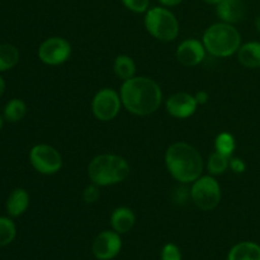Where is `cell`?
<instances>
[{
    "mask_svg": "<svg viewBox=\"0 0 260 260\" xmlns=\"http://www.w3.org/2000/svg\"><path fill=\"white\" fill-rule=\"evenodd\" d=\"M229 169L233 170L236 174H243L246 170V164L244 160H241L240 157H230V164H229Z\"/></svg>",
    "mask_w": 260,
    "mask_h": 260,
    "instance_id": "obj_27",
    "label": "cell"
},
{
    "mask_svg": "<svg viewBox=\"0 0 260 260\" xmlns=\"http://www.w3.org/2000/svg\"><path fill=\"white\" fill-rule=\"evenodd\" d=\"M121 107V95L111 88L101 89L91 101V112L94 117L102 122H109L116 118Z\"/></svg>",
    "mask_w": 260,
    "mask_h": 260,
    "instance_id": "obj_8",
    "label": "cell"
},
{
    "mask_svg": "<svg viewBox=\"0 0 260 260\" xmlns=\"http://www.w3.org/2000/svg\"><path fill=\"white\" fill-rule=\"evenodd\" d=\"M230 157L215 151L207 160V170L211 175H221L229 169Z\"/></svg>",
    "mask_w": 260,
    "mask_h": 260,
    "instance_id": "obj_22",
    "label": "cell"
},
{
    "mask_svg": "<svg viewBox=\"0 0 260 260\" xmlns=\"http://www.w3.org/2000/svg\"><path fill=\"white\" fill-rule=\"evenodd\" d=\"M122 4L134 13H146L150 9V0H121Z\"/></svg>",
    "mask_w": 260,
    "mask_h": 260,
    "instance_id": "obj_26",
    "label": "cell"
},
{
    "mask_svg": "<svg viewBox=\"0 0 260 260\" xmlns=\"http://www.w3.org/2000/svg\"><path fill=\"white\" fill-rule=\"evenodd\" d=\"M228 260H260V245L254 241H241L234 245Z\"/></svg>",
    "mask_w": 260,
    "mask_h": 260,
    "instance_id": "obj_17",
    "label": "cell"
},
{
    "mask_svg": "<svg viewBox=\"0 0 260 260\" xmlns=\"http://www.w3.org/2000/svg\"><path fill=\"white\" fill-rule=\"evenodd\" d=\"M190 197L193 203L202 211H212L220 205L222 190L213 175H202L192 183Z\"/></svg>",
    "mask_w": 260,
    "mask_h": 260,
    "instance_id": "obj_6",
    "label": "cell"
},
{
    "mask_svg": "<svg viewBox=\"0 0 260 260\" xmlns=\"http://www.w3.org/2000/svg\"><path fill=\"white\" fill-rule=\"evenodd\" d=\"M71 45L62 37H50L41 43L38 57L48 66H58L70 58Z\"/></svg>",
    "mask_w": 260,
    "mask_h": 260,
    "instance_id": "obj_9",
    "label": "cell"
},
{
    "mask_svg": "<svg viewBox=\"0 0 260 260\" xmlns=\"http://www.w3.org/2000/svg\"><path fill=\"white\" fill-rule=\"evenodd\" d=\"M206 47L202 41L196 38H188L179 43L177 48V58L183 66L193 68L205 60Z\"/></svg>",
    "mask_w": 260,
    "mask_h": 260,
    "instance_id": "obj_12",
    "label": "cell"
},
{
    "mask_svg": "<svg viewBox=\"0 0 260 260\" xmlns=\"http://www.w3.org/2000/svg\"><path fill=\"white\" fill-rule=\"evenodd\" d=\"M236 149V141L230 132H221L215 140V150L225 156L231 157Z\"/></svg>",
    "mask_w": 260,
    "mask_h": 260,
    "instance_id": "obj_21",
    "label": "cell"
},
{
    "mask_svg": "<svg viewBox=\"0 0 260 260\" xmlns=\"http://www.w3.org/2000/svg\"><path fill=\"white\" fill-rule=\"evenodd\" d=\"M19 51L10 43L0 45V73H5L17 66L19 62Z\"/></svg>",
    "mask_w": 260,
    "mask_h": 260,
    "instance_id": "obj_19",
    "label": "cell"
},
{
    "mask_svg": "<svg viewBox=\"0 0 260 260\" xmlns=\"http://www.w3.org/2000/svg\"><path fill=\"white\" fill-rule=\"evenodd\" d=\"M122 106L135 116H150L160 108L162 91L159 84L147 76H135L122 83Z\"/></svg>",
    "mask_w": 260,
    "mask_h": 260,
    "instance_id": "obj_1",
    "label": "cell"
},
{
    "mask_svg": "<svg viewBox=\"0 0 260 260\" xmlns=\"http://www.w3.org/2000/svg\"><path fill=\"white\" fill-rule=\"evenodd\" d=\"M162 7H167V8H172V7H177L179 5L183 0H157Z\"/></svg>",
    "mask_w": 260,
    "mask_h": 260,
    "instance_id": "obj_29",
    "label": "cell"
},
{
    "mask_svg": "<svg viewBox=\"0 0 260 260\" xmlns=\"http://www.w3.org/2000/svg\"><path fill=\"white\" fill-rule=\"evenodd\" d=\"M167 112L172 117L178 119H185L192 117L197 111L198 103L194 95L184 91L174 93L167 99Z\"/></svg>",
    "mask_w": 260,
    "mask_h": 260,
    "instance_id": "obj_11",
    "label": "cell"
},
{
    "mask_svg": "<svg viewBox=\"0 0 260 260\" xmlns=\"http://www.w3.org/2000/svg\"><path fill=\"white\" fill-rule=\"evenodd\" d=\"M29 162L36 172L43 175L56 174L62 168V156L51 145L38 144L30 149Z\"/></svg>",
    "mask_w": 260,
    "mask_h": 260,
    "instance_id": "obj_7",
    "label": "cell"
},
{
    "mask_svg": "<svg viewBox=\"0 0 260 260\" xmlns=\"http://www.w3.org/2000/svg\"><path fill=\"white\" fill-rule=\"evenodd\" d=\"M194 98H196V101H197L198 106H203V104H206L208 102L210 95H208L207 91L201 90V91H197V93L194 94Z\"/></svg>",
    "mask_w": 260,
    "mask_h": 260,
    "instance_id": "obj_28",
    "label": "cell"
},
{
    "mask_svg": "<svg viewBox=\"0 0 260 260\" xmlns=\"http://www.w3.org/2000/svg\"><path fill=\"white\" fill-rule=\"evenodd\" d=\"M203 2L208 5H217L221 0H203Z\"/></svg>",
    "mask_w": 260,
    "mask_h": 260,
    "instance_id": "obj_32",
    "label": "cell"
},
{
    "mask_svg": "<svg viewBox=\"0 0 260 260\" xmlns=\"http://www.w3.org/2000/svg\"><path fill=\"white\" fill-rule=\"evenodd\" d=\"M2 127H3V117L0 116V129H2Z\"/></svg>",
    "mask_w": 260,
    "mask_h": 260,
    "instance_id": "obj_33",
    "label": "cell"
},
{
    "mask_svg": "<svg viewBox=\"0 0 260 260\" xmlns=\"http://www.w3.org/2000/svg\"><path fill=\"white\" fill-rule=\"evenodd\" d=\"M165 165L169 174L180 184H192L202 177L203 159L197 149L187 142H175L165 152Z\"/></svg>",
    "mask_w": 260,
    "mask_h": 260,
    "instance_id": "obj_2",
    "label": "cell"
},
{
    "mask_svg": "<svg viewBox=\"0 0 260 260\" xmlns=\"http://www.w3.org/2000/svg\"><path fill=\"white\" fill-rule=\"evenodd\" d=\"M29 193L24 188H15L8 196L5 202V210L9 217L15 218L22 216L29 207Z\"/></svg>",
    "mask_w": 260,
    "mask_h": 260,
    "instance_id": "obj_14",
    "label": "cell"
},
{
    "mask_svg": "<svg viewBox=\"0 0 260 260\" xmlns=\"http://www.w3.org/2000/svg\"><path fill=\"white\" fill-rule=\"evenodd\" d=\"M17 236V226L12 217H0V248L9 245Z\"/></svg>",
    "mask_w": 260,
    "mask_h": 260,
    "instance_id": "obj_23",
    "label": "cell"
},
{
    "mask_svg": "<svg viewBox=\"0 0 260 260\" xmlns=\"http://www.w3.org/2000/svg\"><path fill=\"white\" fill-rule=\"evenodd\" d=\"M122 249L121 234L114 230L102 231L95 236L91 245V251L95 259L112 260L116 258Z\"/></svg>",
    "mask_w": 260,
    "mask_h": 260,
    "instance_id": "obj_10",
    "label": "cell"
},
{
    "mask_svg": "<svg viewBox=\"0 0 260 260\" xmlns=\"http://www.w3.org/2000/svg\"><path fill=\"white\" fill-rule=\"evenodd\" d=\"M144 23L147 32L161 42H172L179 35V22L167 7L150 8Z\"/></svg>",
    "mask_w": 260,
    "mask_h": 260,
    "instance_id": "obj_5",
    "label": "cell"
},
{
    "mask_svg": "<svg viewBox=\"0 0 260 260\" xmlns=\"http://www.w3.org/2000/svg\"><path fill=\"white\" fill-rule=\"evenodd\" d=\"M217 17L229 24L239 23L246 13V4L244 0H221L216 5Z\"/></svg>",
    "mask_w": 260,
    "mask_h": 260,
    "instance_id": "obj_13",
    "label": "cell"
},
{
    "mask_svg": "<svg viewBox=\"0 0 260 260\" xmlns=\"http://www.w3.org/2000/svg\"><path fill=\"white\" fill-rule=\"evenodd\" d=\"M136 216L129 207H117L111 215V226L116 233L127 234L134 229Z\"/></svg>",
    "mask_w": 260,
    "mask_h": 260,
    "instance_id": "obj_15",
    "label": "cell"
},
{
    "mask_svg": "<svg viewBox=\"0 0 260 260\" xmlns=\"http://www.w3.org/2000/svg\"><path fill=\"white\" fill-rule=\"evenodd\" d=\"M131 173V167L124 157L114 154H101L93 157L88 165V177L99 187H109L124 182Z\"/></svg>",
    "mask_w": 260,
    "mask_h": 260,
    "instance_id": "obj_3",
    "label": "cell"
},
{
    "mask_svg": "<svg viewBox=\"0 0 260 260\" xmlns=\"http://www.w3.org/2000/svg\"><path fill=\"white\" fill-rule=\"evenodd\" d=\"M206 51L215 57H230L241 46V35L234 24L221 22L210 25L202 37Z\"/></svg>",
    "mask_w": 260,
    "mask_h": 260,
    "instance_id": "obj_4",
    "label": "cell"
},
{
    "mask_svg": "<svg viewBox=\"0 0 260 260\" xmlns=\"http://www.w3.org/2000/svg\"><path fill=\"white\" fill-rule=\"evenodd\" d=\"M238 61L246 69L260 68V42L250 41L240 46L238 50Z\"/></svg>",
    "mask_w": 260,
    "mask_h": 260,
    "instance_id": "obj_16",
    "label": "cell"
},
{
    "mask_svg": "<svg viewBox=\"0 0 260 260\" xmlns=\"http://www.w3.org/2000/svg\"><path fill=\"white\" fill-rule=\"evenodd\" d=\"M160 258H161V260H182V251H180L178 245L173 243H168L162 246Z\"/></svg>",
    "mask_w": 260,
    "mask_h": 260,
    "instance_id": "obj_24",
    "label": "cell"
},
{
    "mask_svg": "<svg viewBox=\"0 0 260 260\" xmlns=\"http://www.w3.org/2000/svg\"><path fill=\"white\" fill-rule=\"evenodd\" d=\"M113 71L117 75V78L121 79L122 81L129 80L135 78L136 74V63L134 58L128 55H118L114 58L113 62Z\"/></svg>",
    "mask_w": 260,
    "mask_h": 260,
    "instance_id": "obj_18",
    "label": "cell"
},
{
    "mask_svg": "<svg viewBox=\"0 0 260 260\" xmlns=\"http://www.w3.org/2000/svg\"><path fill=\"white\" fill-rule=\"evenodd\" d=\"M4 91H5V81H4V79H3V76L0 75V98L3 96Z\"/></svg>",
    "mask_w": 260,
    "mask_h": 260,
    "instance_id": "obj_30",
    "label": "cell"
},
{
    "mask_svg": "<svg viewBox=\"0 0 260 260\" xmlns=\"http://www.w3.org/2000/svg\"><path fill=\"white\" fill-rule=\"evenodd\" d=\"M27 114V104L24 101L19 98L10 99L4 107V119L10 122V123H15V122L22 121Z\"/></svg>",
    "mask_w": 260,
    "mask_h": 260,
    "instance_id": "obj_20",
    "label": "cell"
},
{
    "mask_svg": "<svg viewBox=\"0 0 260 260\" xmlns=\"http://www.w3.org/2000/svg\"><path fill=\"white\" fill-rule=\"evenodd\" d=\"M101 198V187L94 183L86 185L83 190V200L84 202L88 203V205H93V203L98 202V200Z\"/></svg>",
    "mask_w": 260,
    "mask_h": 260,
    "instance_id": "obj_25",
    "label": "cell"
},
{
    "mask_svg": "<svg viewBox=\"0 0 260 260\" xmlns=\"http://www.w3.org/2000/svg\"><path fill=\"white\" fill-rule=\"evenodd\" d=\"M254 24H255L256 30H258V32L260 33V14L255 18V22H254Z\"/></svg>",
    "mask_w": 260,
    "mask_h": 260,
    "instance_id": "obj_31",
    "label": "cell"
}]
</instances>
